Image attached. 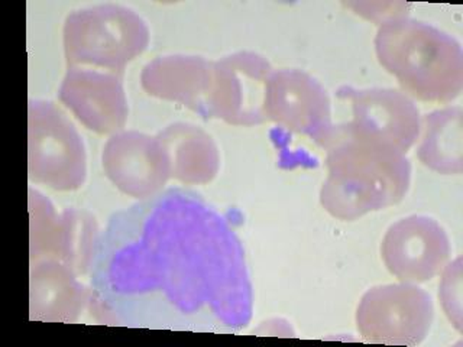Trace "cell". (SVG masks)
I'll return each mask as SVG.
<instances>
[{"mask_svg": "<svg viewBox=\"0 0 463 347\" xmlns=\"http://www.w3.org/2000/svg\"><path fill=\"white\" fill-rule=\"evenodd\" d=\"M149 31L134 11L122 6L83 11L79 21L69 18L65 45L69 62L123 71L125 65L148 47Z\"/></svg>", "mask_w": 463, "mask_h": 347, "instance_id": "277c9868", "label": "cell"}, {"mask_svg": "<svg viewBox=\"0 0 463 347\" xmlns=\"http://www.w3.org/2000/svg\"><path fill=\"white\" fill-rule=\"evenodd\" d=\"M381 255L398 281L417 286L445 269L450 258V240L439 221L414 214L390 226Z\"/></svg>", "mask_w": 463, "mask_h": 347, "instance_id": "52a82bcc", "label": "cell"}, {"mask_svg": "<svg viewBox=\"0 0 463 347\" xmlns=\"http://www.w3.org/2000/svg\"><path fill=\"white\" fill-rule=\"evenodd\" d=\"M462 108H446L421 119V144L417 156L429 170L443 175L463 171Z\"/></svg>", "mask_w": 463, "mask_h": 347, "instance_id": "5bb4252c", "label": "cell"}, {"mask_svg": "<svg viewBox=\"0 0 463 347\" xmlns=\"http://www.w3.org/2000/svg\"><path fill=\"white\" fill-rule=\"evenodd\" d=\"M329 177L323 184V207L339 220L354 221L404 200L411 164L387 142L359 135L347 123L337 125L327 148Z\"/></svg>", "mask_w": 463, "mask_h": 347, "instance_id": "7a4b0ae2", "label": "cell"}, {"mask_svg": "<svg viewBox=\"0 0 463 347\" xmlns=\"http://www.w3.org/2000/svg\"><path fill=\"white\" fill-rule=\"evenodd\" d=\"M347 6L352 7L356 14L368 21L376 22L380 26L395 19L409 18V12L411 9V5L402 2H356Z\"/></svg>", "mask_w": 463, "mask_h": 347, "instance_id": "2e32d148", "label": "cell"}, {"mask_svg": "<svg viewBox=\"0 0 463 347\" xmlns=\"http://www.w3.org/2000/svg\"><path fill=\"white\" fill-rule=\"evenodd\" d=\"M212 80L213 62L185 55L156 58L142 72V86L148 94L178 101L204 116H207Z\"/></svg>", "mask_w": 463, "mask_h": 347, "instance_id": "7c38bea8", "label": "cell"}, {"mask_svg": "<svg viewBox=\"0 0 463 347\" xmlns=\"http://www.w3.org/2000/svg\"><path fill=\"white\" fill-rule=\"evenodd\" d=\"M441 305L456 329L462 330V258L446 267L439 291Z\"/></svg>", "mask_w": 463, "mask_h": 347, "instance_id": "9a60e30c", "label": "cell"}, {"mask_svg": "<svg viewBox=\"0 0 463 347\" xmlns=\"http://www.w3.org/2000/svg\"><path fill=\"white\" fill-rule=\"evenodd\" d=\"M272 72L269 62L253 52H238L213 62L207 116L235 127L264 123Z\"/></svg>", "mask_w": 463, "mask_h": 347, "instance_id": "8992f818", "label": "cell"}, {"mask_svg": "<svg viewBox=\"0 0 463 347\" xmlns=\"http://www.w3.org/2000/svg\"><path fill=\"white\" fill-rule=\"evenodd\" d=\"M106 164L118 187L137 199L158 194L171 177L170 159L163 142L137 132L113 137Z\"/></svg>", "mask_w": 463, "mask_h": 347, "instance_id": "8fae6325", "label": "cell"}, {"mask_svg": "<svg viewBox=\"0 0 463 347\" xmlns=\"http://www.w3.org/2000/svg\"><path fill=\"white\" fill-rule=\"evenodd\" d=\"M170 159L171 177L185 184H204L219 170V154L209 135L190 125H174L159 135Z\"/></svg>", "mask_w": 463, "mask_h": 347, "instance_id": "4fadbf2b", "label": "cell"}, {"mask_svg": "<svg viewBox=\"0 0 463 347\" xmlns=\"http://www.w3.org/2000/svg\"><path fill=\"white\" fill-rule=\"evenodd\" d=\"M337 98L351 101L354 117L347 127L356 134L387 142L404 155L419 139V108L402 91L345 86L337 91Z\"/></svg>", "mask_w": 463, "mask_h": 347, "instance_id": "9c48e42d", "label": "cell"}, {"mask_svg": "<svg viewBox=\"0 0 463 347\" xmlns=\"http://www.w3.org/2000/svg\"><path fill=\"white\" fill-rule=\"evenodd\" d=\"M47 127H43L38 112H31L29 173L52 188L71 190L83 183L86 174L83 142L71 123L51 103H47Z\"/></svg>", "mask_w": 463, "mask_h": 347, "instance_id": "30bf717a", "label": "cell"}, {"mask_svg": "<svg viewBox=\"0 0 463 347\" xmlns=\"http://www.w3.org/2000/svg\"><path fill=\"white\" fill-rule=\"evenodd\" d=\"M267 116L297 134L313 137L326 149L336 134L329 94L317 80L300 70L272 72L268 84Z\"/></svg>", "mask_w": 463, "mask_h": 347, "instance_id": "ba28073f", "label": "cell"}, {"mask_svg": "<svg viewBox=\"0 0 463 347\" xmlns=\"http://www.w3.org/2000/svg\"><path fill=\"white\" fill-rule=\"evenodd\" d=\"M434 320L430 294L414 284L373 286L362 296L356 327L368 343L416 346Z\"/></svg>", "mask_w": 463, "mask_h": 347, "instance_id": "5b68a950", "label": "cell"}, {"mask_svg": "<svg viewBox=\"0 0 463 347\" xmlns=\"http://www.w3.org/2000/svg\"><path fill=\"white\" fill-rule=\"evenodd\" d=\"M375 52L383 69L417 100L446 105L462 93V45L430 23L411 18L383 23Z\"/></svg>", "mask_w": 463, "mask_h": 347, "instance_id": "3957f363", "label": "cell"}, {"mask_svg": "<svg viewBox=\"0 0 463 347\" xmlns=\"http://www.w3.org/2000/svg\"><path fill=\"white\" fill-rule=\"evenodd\" d=\"M91 284L129 327L238 333L252 318L242 243L209 202L185 188L109 219L94 248Z\"/></svg>", "mask_w": 463, "mask_h": 347, "instance_id": "6da1fadb", "label": "cell"}]
</instances>
